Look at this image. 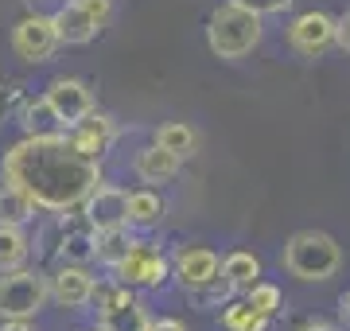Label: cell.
Listing matches in <instances>:
<instances>
[{"label":"cell","mask_w":350,"mask_h":331,"mask_svg":"<svg viewBox=\"0 0 350 331\" xmlns=\"http://www.w3.org/2000/svg\"><path fill=\"white\" fill-rule=\"evenodd\" d=\"M4 183L31 195V203L43 211H70L101 183V164L86 160L66 133L55 137H24L4 153L0 168Z\"/></svg>","instance_id":"obj_1"},{"label":"cell","mask_w":350,"mask_h":331,"mask_svg":"<svg viewBox=\"0 0 350 331\" xmlns=\"http://www.w3.org/2000/svg\"><path fill=\"white\" fill-rule=\"evenodd\" d=\"M261 36H265L261 16L234 4V0L218 4L211 12V24H206V43L218 59H245L261 43Z\"/></svg>","instance_id":"obj_2"},{"label":"cell","mask_w":350,"mask_h":331,"mask_svg":"<svg viewBox=\"0 0 350 331\" xmlns=\"http://www.w3.org/2000/svg\"><path fill=\"white\" fill-rule=\"evenodd\" d=\"M280 261L296 280H331L342 269V250L323 230H300L288 238Z\"/></svg>","instance_id":"obj_3"},{"label":"cell","mask_w":350,"mask_h":331,"mask_svg":"<svg viewBox=\"0 0 350 331\" xmlns=\"http://www.w3.org/2000/svg\"><path fill=\"white\" fill-rule=\"evenodd\" d=\"M51 300V277L39 269L0 273V319H36Z\"/></svg>","instance_id":"obj_4"},{"label":"cell","mask_w":350,"mask_h":331,"mask_svg":"<svg viewBox=\"0 0 350 331\" xmlns=\"http://www.w3.org/2000/svg\"><path fill=\"white\" fill-rule=\"evenodd\" d=\"M113 273H117V280L129 284V289H156V284L167 280L172 261H167L160 250H152L148 242H133V250L121 257V265L113 269Z\"/></svg>","instance_id":"obj_5"},{"label":"cell","mask_w":350,"mask_h":331,"mask_svg":"<svg viewBox=\"0 0 350 331\" xmlns=\"http://www.w3.org/2000/svg\"><path fill=\"white\" fill-rule=\"evenodd\" d=\"M12 51L16 59H24V63L39 66L47 63L51 55L59 51V36H55V24H51V16H24L20 24L12 27Z\"/></svg>","instance_id":"obj_6"},{"label":"cell","mask_w":350,"mask_h":331,"mask_svg":"<svg viewBox=\"0 0 350 331\" xmlns=\"http://www.w3.org/2000/svg\"><path fill=\"white\" fill-rule=\"evenodd\" d=\"M172 269H175V277H179V284H183L187 293H206V289L218 284L222 261H218V254L206 250V246H179L175 257H172Z\"/></svg>","instance_id":"obj_7"},{"label":"cell","mask_w":350,"mask_h":331,"mask_svg":"<svg viewBox=\"0 0 350 331\" xmlns=\"http://www.w3.org/2000/svg\"><path fill=\"white\" fill-rule=\"evenodd\" d=\"M288 43L300 59H319L335 47V20L327 12H300L288 24Z\"/></svg>","instance_id":"obj_8"},{"label":"cell","mask_w":350,"mask_h":331,"mask_svg":"<svg viewBox=\"0 0 350 331\" xmlns=\"http://www.w3.org/2000/svg\"><path fill=\"white\" fill-rule=\"evenodd\" d=\"M86 207V226L98 230H113V226H129V191L113 187V183H94V191L82 199Z\"/></svg>","instance_id":"obj_9"},{"label":"cell","mask_w":350,"mask_h":331,"mask_svg":"<svg viewBox=\"0 0 350 331\" xmlns=\"http://www.w3.org/2000/svg\"><path fill=\"white\" fill-rule=\"evenodd\" d=\"M66 137H70V144H75L78 153L86 156V160H98L113 148V140H117V121H113L109 114H98V109H90L78 125L66 129Z\"/></svg>","instance_id":"obj_10"},{"label":"cell","mask_w":350,"mask_h":331,"mask_svg":"<svg viewBox=\"0 0 350 331\" xmlns=\"http://www.w3.org/2000/svg\"><path fill=\"white\" fill-rule=\"evenodd\" d=\"M43 98L51 102V109L59 114V121H63L66 129L78 125V121L94 109V94H90V86L82 78H55Z\"/></svg>","instance_id":"obj_11"},{"label":"cell","mask_w":350,"mask_h":331,"mask_svg":"<svg viewBox=\"0 0 350 331\" xmlns=\"http://www.w3.org/2000/svg\"><path fill=\"white\" fill-rule=\"evenodd\" d=\"M51 24H55V36H59V43H66V47H86L90 39L98 36V24L86 16V8H82L78 0H66V4H59V8L51 12Z\"/></svg>","instance_id":"obj_12"},{"label":"cell","mask_w":350,"mask_h":331,"mask_svg":"<svg viewBox=\"0 0 350 331\" xmlns=\"http://www.w3.org/2000/svg\"><path fill=\"white\" fill-rule=\"evenodd\" d=\"M94 284L98 280L90 277L82 265H59L55 269V277H51V296L59 300L63 308H86L90 296H94Z\"/></svg>","instance_id":"obj_13"},{"label":"cell","mask_w":350,"mask_h":331,"mask_svg":"<svg viewBox=\"0 0 350 331\" xmlns=\"http://www.w3.org/2000/svg\"><path fill=\"white\" fill-rule=\"evenodd\" d=\"M179 168H183V160L175 153H167V148H160L156 140L148 148H140L137 160H133V172H137L140 183H172L179 176Z\"/></svg>","instance_id":"obj_14"},{"label":"cell","mask_w":350,"mask_h":331,"mask_svg":"<svg viewBox=\"0 0 350 331\" xmlns=\"http://www.w3.org/2000/svg\"><path fill=\"white\" fill-rule=\"evenodd\" d=\"M20 125H24V137H55V133H66V125L51 109L47 98H24L20 102Z\"/></svg>","instance_id":"obj_15"},{"label":"cell","mask_w":350,"mask_h":331,"mask_svg":"<svg viewBox=\"0 0 350 331\" xmlns=\"http://www.w3.org/2000/svg\"><path fill=\"white\" fill-rule=\"evenodd\" d=\"M257 277H261V261L245 250H234L218 269V280H226V293H245Z\"/></svg>","instance_id":"obj_16"},{"label":"cell","mask_w":350,"mask_h":331,"mask_svg":"<svg viewBox=\"0 0 350 331\" xmlns=\"http://www.w3.org/2000/svg\"><path fill=\"white\" fill-rule=\"evenodd\" d=\"M163 215H167V203L152 187H140V191H129V226H160Z\"/></svg>","instance_id":"obj_17"},{"label":"cell","mask_w":350,"mask_h":331,"mask_svg":"<svg viewBox=\"0 0 350 331\" xmlns=\"http://www.w3.org/2000/svg\"><path fill=\"white\" fill-rule=\"evenodd\" d=\"M133 234H129V226H113V230H98L94 234V257H98L101 265H109V269H117L121 265V257L133 250Z\"/></svg>","instance_id":"obj_18"},{"label":"cell","mask_w":350,"mask_h":331,"mask_svg":"<svg viewBox=\"0 0 350 331\" xmlns=\"http://www.w3.org/2000/svg\"><path fill=\"white\" fill-rule=\"evenodd\" d=\"M31 215H36L31 195L12 187V183H4V187H0V226H27Z\"/></svg>","instance_id":"obj_19"},{"label":"cell","mask_w":350,"mask_h":331,"mask_svg":"<svg viewBox=\"0 0 350 331\" xmlns=\"http://www.w3.org/2000/svg\"><path fill=\"white\" fill-rule=\"evenodd\" d=\"M156 144L167 148V153H175L179 160H187V156L199 153V133L191 125H183V121H167V125L156 129Z\"/></svg>","instance_id":"obj_20"},{"label":"cell","mask_w":350,"mask_h":331,"mask_svg":"<svg viewBox=\"0 0 350 331\" xmlns=\"http://www.w3.org/2000/svg\"><path fill=\"white\" fill-rule=\"evenodd\" d=\"M144 328H148V312H144L137 296L109 308V312H101V331H144Z\"/></svg>","instance_id":"obj_21"},{"label":"cell","mask_w":350,"mask_h":331,"mask_svg":"<svg viewBox=\"0 0 350 331\" xmlns=\"http://www.w3.org/2000/svg\"><path fill=\"white\" fill-rule=\"evenodd\" d=\"M27 250H31V242H27L24 226H0V273L24 265Z\"/></svg>","instance_id":"obj_22"},{"label":"cell","mask_w":350,"mask_h":331,"mask_svg":"<svg viewBox=\"0 0 350 331\" xmlns=\"http://www.w3.org/2000/svg\"><path fill=\"white\" fill-rule=\"evenodd\" d=\"M222 328H226V331H269V316H261L253 304L238 300V304H226Z\"/></svg>","instance_id":"obj_23"},{"label":"cell","mask_w":350,"mask_h":331,"mask_svg":"<svg viewBox=\"0 0 350 331\" xmlns=\"http://www.w3.org/2000/svg\"><path fill=\"white\" fill-rule=\"evenodd\" d=\"M59 254H63L66 265H86V261H94V230H70L63 238V246H59Z\"/></svg>","instance_id":"obj_24"},{"label":"cell","mask_w":350,"mask_h":331,"mask_svg":"<svg viewBox=\"0 0 350 331\" xmlns=\"http://www.w3.org/2000/svg\"><path fill=\"white\" fill-rule=\"evenodd\" d=\"M245 304H253L261 316L273 319L280 308H284V296H280V289L276 284H269V280H253L250 289H245Z\"/></svg>","instance_id":"obj_25"},{"label":"cell","mask_w":350,"mask_h":331,"mask_svg":"<svg viewBox=\"0 0 350 331\" xmlns=\"http://www.w3.org/2000/svg\"><path fill=\"white\" fill-rule=\"evenodd\" d=\"M82 8H86V16L98 24V31L101 27H109V20H113V0H78Z\"/></svg>","instance_id":"obj_26"},{"label":"cell","mask_w":350,"mask_h":331,"mask_svg":"<svg viewBox=\"0 0 350 331\" xmlns=\"http://www.w3.org/2000/svg\"><path fill=\"white\" fill-rule=\"evenodd\" d=\"M234 4H241V8H250V12H257V16H269V12H284V8H292L296 0H234Z\"/></svg>","instance_id":"obj_27"},{"label":"cell","mask_w":350,"mask_h":331,"mask_svg":"<svg viewBox=\"0 0 350 331\" xmlns=\"http://www.w3.org/2000/svg\"><path fill=\"white\" fill-rule=\"evenodd\" d=\"M20 102H24V98H20V86H4V82H0V121L12 114V109H20Z\"/></svg>","instance_id":"obj_28"},{"label":"cell","mask_w":350,"mask_h":331,"mask_svg":"<svg viewBox=\"0 0 350 331\" xmlns=\"http://www.w3.org/2000/svg\"><path fill=\"white\" fill-rule=\"evenodd\" d=\"M335 47H342L350 55V8H347V16L335 20Z\"/></svg>","instance_id":"obj_29"},{"label":"cell","mask_w":350,"mask_h":331,"mask_svg":"<svg viewBox=\"0 0 350 331\" xmlns=\"http://www.w3.org/2000/svg\"><path fill=\"white\" fill-rule=\"evenodd\" d=\"M144 331H187V328H183L179 319H172V316H160V319L148 316V328H144Z\"/></svg>","instance_id":"obj_30"},{"label":"cell","mask_w":350,"mask_h":331,"mask_svg":"<svg viewBox=\"0 0 350 331\" xmlns=\"http://www.w3.org/2000/svg\"><path fill=\"white\" fill-rule=\"evenodd\" d=\"M0 331H31V319H4Z\"/></svg>","instance_id":"obj_31"},{"label":"cell","mask_w":350,"mask_h":331,"mask_svg":"<svg viewBox=\"0 0 350 331\" xmlns=\"http://www.w3.org/2000/svg\"><path fill=\"white\" fill-rule=\"evenodd\" d=\"M296 331H335L331 323H323V319H308V323H300Z\"/></svg>","instance_id":"obj_32"},{"label":"cell","mask_w":350,"mask_h":331,"mask_svg":"<svg viewBox=\"0 0 350 331\" xmlns=\"http://www.w3.org/2000/svg\"><path fill=\"white\" fill-rule=\"evenodd\" d=\"M338 312H342V319L350 323V293H342V300H338Z\"/></svg>","instance_id":"obj_33"},{"label":"cell","mask_w":350,"mask_h":331,"mask_svg":"<svg viewBox=\"0 0 350 331\" xmlns=\"http://www.w3.org/2000/svg\"><path fill=\"white\" fill-rule=\"evenodd\" d=\"M98 331H101V328H98Z\"/></svg>","instance_id":"obj_34"}]
</instances>
